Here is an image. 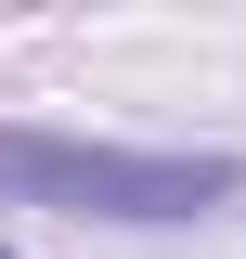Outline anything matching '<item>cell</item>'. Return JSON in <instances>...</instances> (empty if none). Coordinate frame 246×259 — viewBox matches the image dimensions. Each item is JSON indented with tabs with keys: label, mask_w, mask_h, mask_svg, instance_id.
<instances>
[{
	"label": "cell",
	"mask_w": 246,
	"mask_h": 259,
	"mask_svg": "<svg viewBox=\"0 0 246 259\" xmlns=\"http://www.w3.org/2000/svg\"><path fill=\"white\" fill-rule=\"evenodd\" d=\"M233 156H143V143H65V130H0V207H65V221H208L233 207Z\"/></svg>",
	"instance_id": "6da1fadb"
}]
</instances>
